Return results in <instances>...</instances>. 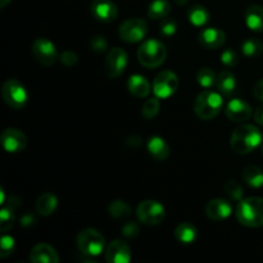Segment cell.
Wrapping results in <instances>:
<instances>
[{
  "label": "cell",
  "instance_id": "obj_1",
  "mask_svg": "<svg viewBox=\"0 0 263 263\" xmlns=\"http://www.w3.org/2000/svg\"><path fill=\"white\" fill-rule=\"evenodd\" d=\"M262 133L254 125H241L233 133L230 139L231 148L238 154L252 153L262 144Z\"/></svg>",
  "mask_w": 263,
  "mask_h": 263
},
{
  "label": "cell",
  "instance_id": "obj_2",
  "mask_svg": "<svg viewBox=\"0 0 263 263\" xmlns=\"http://www.w3.org/2000/svg\"><path fill=\"white\" fill-rule=\"evenodd\" d=\"M236 218L247 228L263 226V198L251 197L238 202Z\"/></svg>",
  "mask_w": 263,
  "mask_h": 263
},
{
  "label": "cell",
  "instance_id": "obj_3",
  "mask_svg": "<svg viewBox=\"0 0 263 263\" xmlns=\"http://www.w3.org/2000/svg\"><path fill=\"white\" fill-rule=\"evenodd\" d=\"M223 95L218 91L205 89L197 97L194 103V112L200 120H213L223 108Z\"/></svg>",
  "mask_w": 263,
  "mask_h": 263
},
{
  "label": "cell",
  "instance_id": "obj_4",
  "mask_svg": "<svg viewBox=\"0 0 263 263\" xmlns=\"http://www.w3.org/2000/svg\"><path fill=\"white\" fill-rule=\"evenodd\" d=\"M167 51L163 44L158 40H146L138 50L139 62L146 68H156L166 61Z\"/></svg>",
  "mask_w": 263,
  "mask_h": 263
},
{
  "label": "cell",
  "instance_id": "obj_5",
  "mask_svg": "<svg viewBox=\"0 0 263 263\" xmlns=\"http://www.w3.org/2000/svg\"><path fill=\"white\" fill-rule=\"evenodd\" d=\"M77 247L84 256L98 257L105 247L104 236L95 229H85L77 235Z\"/></svg>",
  "mask_w": 263,
  "mask_h": 263
},
{
  "label": "cell",
  "instance_id": "obj_6",
  "mask_svg": "<svg viewBox=\"0 0 263 263\" xmlns=\"http://www.w3.org/2000/svg\"><path fill=\"white\" fill-rule=\"evenodd\" d=\"M2 97L10 108L20 110L28 102V92L22 82L15 79L7 80L2 86Z\"/></svg>",
  "mask_w": 263,
  "mask_h": 263
},
{
  "label": "cell",
  "instance_id": "obj_7",
  "mask_svg": "<svg viewBox=\"0 0 263 263\" xmlns=\"http://www.w3.org/2000/svg\"><path fill=\"white\" fill-rule=\"evenodd\" d=\"M136 216H138L139 221L145 225H159L166 217V210L157 200H143L136 208Z\"/></svg>",
  "mask_w": 263,
  "mask_h": 263
},
{
  "label": "cell",
  "instance_id": "obj_8",
  "mask_svg": "<svg viewBox=\"0 0 263 263\" xmlns=\"http://www.w3.org/2000/svg\"><path fill=\"white\" fill-rule=\"evenodd\" d=\"M179 89V79L172 71H162L153 81V92L159 99H168Z\"/></svg>",
  "mask_w": 263,
  "mask_h": 263
},
{
  "label": "cell",
  "instance_id": "obj_9",
  "mask_svg": "<svg viewBox=\"0 0 263 263\" xmlns=\"http://www.w3.org/2000/svg\"><path fill=\"white\" fill-rule=\"evenodd\" d=\"M127 53L122 48L116 46V48L110 49L104 62L105 74L110 79H117L125 72L126 67H127Z\"/></svg>",
  "mask_w": 263,
  "mask_h": 263
},
{
  "label": "cell",
  "instance_id": "obj_10",
  "mask_svg": "<svg viewBox=\"0 0 263 263\" xmlns=\"http://www.w3.org/2000/svg\"><path fill=\"white\" fill-rule=\"evenodd\" d=\"M146 22L141 18H130L120 26L118 35L126 43H139L146 35Z\"/></svg>",
  "mask_w": 263,
  "mask_h": 263
},
{
  "label": "cell",
  "instance_id": "obj_11",
  "mask_svg": "<svg viewBox=\"0 0 263 263\" xmlns=\"http://www.w3.org/2000/svg\"><path fill=\"white\" fill-rule=\"evenodd\" d=\"M32 54L36 61L43 66H53L58 59L55 45L46 37H39L32 44Z\"/></svg>",
  "mask_w": 263,
  "mask_h": 263
},
{
  "label": "cell",
  "instance_id": "obj_12",
  "mask_svg": "<svg viewBox=\"0 0 263 263\" xmlns=\"http://www.w3.org/2000/svg\"><path fill=\"white\" fill-rule=\"evenodd\" d=\"M2 145L8 153H20L27 145V138L18 128H5L0 136Z\"/></svg>",
  "mask_w": 263,
  "mask_h": 263
},
{
  "label": "cell",
  "instance_id": "obj_13",
  "mask_svg": "<svg viewBox=\"0 0 263 263\" xmlns=\"http://www.w3.org/2000/svg\"><path fill=\"white\" fill-rule=\"evenodd\" d=\"M105 259L109 263H128L131 261V249L121 239L112 240L105 248Z\"/></svg>",
  "mask_w": 263,
  "mask_h": 263
},
{
  "label": "cell",
  "instance_id": "obj_14",
  "mask_svg": "<svg viewBox=\"0 0 263 263\" xmlns=\"http://www.w3.org/2000/svg\"><path fill=\"white\" fill-rule=\"evenodd\" d=\"M226 116L233 122H246L251 118L252 116V107L247 102L239 98H234V99L229 100L225 108Z\"/></svg>",
  "mask_w": 263,
  "mask_h": 263
},
{
  "label": "cell",
  "instance_id": "obj_15",
  "mask_svg": "<svg viewBox=\"0 0 263 263\" xmlns=\"http://www.w3.org/2000/svg\"><path fill=\"white\" fill-rule=\"evenodd\" d=\"M91 14L100 22H113L118 15V8L112 0H94L91 3Z\"/></svg>",
  "mask_w": 263,
  "mask_h": 263
},
{
  "label": "cell",
  "instance_id": "obj_16",
  "mask_svg": "<svg viewBox=\"0 0 263 263\" xmlns=\"http://www.w3.org/2000/svg\"><path fill=\"white\" fill-rule=\"evenodd\" d=\"M233 213V207H231L230 202L222 198H215L211 199L205 205V215L210 220L220 222V221L229 218Z\"/></svg>",
  "mask_w": 263,
  "mask_h": 263
},
{
  "label": "cell",
  "instance_id": "obj_17",
  "mask_svg": "<svg viewBox=\"0 0 263 263\" xmlns=\"http://www.w3.org/2000/svg\"><path fill=\"white\" fill-rule=\"evenodd\" d=\"M226 41V33L223 32L220 28L210 27L203 30L202 32L198 36V43L205 49H210V50H213V49H218L225 44Z\"/></svg>",
  "mask_w": 263,
  "mask_h": 263
},
{
  "label": "cell",
  "instance_id": "obj_18",
  "mask_svg": "<svg viewBox=\"0 0 263 263\" xmlns=\"http://www.w3.org/2000/svg\"><path fill=\"white\" fill-rule=\"evenodd\" d=\"M30 261L33 263H58L59 256L53 247L40 243L31 249Z\"/></svg>",
  "mask_w": 263,
  "mask_h": 263
},
{
  "label": "cell",
  "instance_id": "obj_19",
  "mask_svg": "<svg viewBox=\"0 0 263 263\" xmlns=\"http://www.w3.org/2000/svg\"><path fill=\"white\" fill-rule=\"evenodd\" d=\"M146 148H148V152L151 153V156L159 162L166 161L170 157L168 144L161 136H152L148 140Z\"/></svg>",
  "mask_w": 263,
  "mask_h": 263
},
{
  "label": "cell",
  "instance_id": "obj_20",
  "mask_svg": "<svg viewBox=\"0 0 263 263\" xmlns=\"http://www.w3.org/2000/svg\"><path fill=\"white\" fill-rule=\"evenodd\" d=\"M215 87L223 97H230L236 89V77L230 71H222L217 74Z\"/></svg>",
  "mask_w": 263,
  "mask_h": 263
},
{
  "label": "cell",
  "instance_id": "obj_21",
  "mask_svg": "<svg viewBox=\"0 0 263 263\" xmlns=\"http://www.w3.org/2000/svg\"><path fill=\"white\" fill-rule=\"evenodd\" d=\"M128 91L136 98H146L151 92V85L148 80L141 74H133L127 81Z\"/></svg>",
  "mask_w": 263,
  "mask_h": 263
},
{
  "label": "cell",
  "instance_id": "obj_22",
  "mask_svg": "<svg viewBox=\"0 0 263 263\" xmlns=\"http://www.w3.org/2000/svg\"><path fill=\"white\" fill-rule=\"evenodd\" d=\"M57 207H58V199L51 193H44L36 200V212L44 217L53 215Z\"/></svg>",
  "mask_w": 263,
  "mask_h": 263
},
{
  "label": "cell",
  "instance_id": "obj_23",
  "mask_svg": "<svg viewBox=\"0 0 263 263\" xmlns=\"http://www.w3.org/2000/svg\"><path fill=\"white\" fill-rule=\"evenodd\" d=\"M175 238L181 244H193L198 238V229L192 222H181L175 229Z\"/></svg>",
  "mask_w": 263,
  "mask_h": 263
},
{
  "label": "cell",
  "instance_id": "obj_24",
  "mask_svg": "<svg viewBox=\"0 0 263 263\" xmlns=\"http://www.w3.org/2000/svg\"><path fill=\"white\" fill-rule=\"evenodd\" d=\"M246 25L256 32L263 31V8L261 5H251L246 12Z\"/></svg>",
  "mask_w": 263,
  "mask_h": 263
},
{
  "label": "cell",
  "instance_id": "obj_25",
  "mask_svg": "<svg viewBox=\"0 0 263 263\" xmlns=\"http://www.w3.org/2000/svg\"><path fill=\"white\" fill-rule=\"evenodd\" d=\"M187 18H189L190 23L195 27H203L210 22V12L203 5L197 4L193 5L187 10Z\"/></svg>",
  "mask_w": 263,
  "mask_h": 263
},
{
  "label": "cell",
  "instance_id": "obj_26",
  "mask_svg": "<svg viewBox=\"0 0 263 263\" xmlns=\"http://www.w3.org/2000/svg\"><path fill=\"white\" fill-rule=\"evenodd\" d=\"M243 180L251 187L258 189L263 186V171L261 167L249 164L243 171Z\"/></svg>",
  "mask_w": 263,
  "mask_h": 263
},
{
  "label": "cell",
  "instance_id": "obj_27",
  "mask_svg": "<svg viewBox=\"0 0 263 263\" xmlns=\"http://www.w3.org/2000/svg\"><path fill=\"white\" fill-rule=\"evenodd\" d=\"M171 12L168 0H153L148 8V17L152 20H164Z\"/></svg>",
  "mask_w": 263,
  "mask_h": 263
},
{
  "label": "cell",
  "instance_id": "obj_28",
  "mask_svg": "<svg viewBox=\"0 0 263 263\" xmlns=\"http://www.w3.org/2000/svg\"><path fill=\"white\" fill-rule=\"evenodd\" d=\"M241 51L248 58H258L263 53V43L258 39H247L241 44Z\"/></svg>",
  "mask_w": 263,
  "mask_h": 263
},
{
  "label": "cell",
  "instance_id": "obj_29",
  "mask_svg": "<svg viewBox=\"0 0 263 263\" xmlns=\"http://www.w3.org/2000/svg\"><path fill=\"white\" fill-rule=\"evenodd\" d=\"M216 79H217L216 73L212 69L208 68V67H203V68H200L197 72L198 84L202 87H204V89H212V87H215Z\"/></svg>",
  "mask_w": 263,
  "mask_h": 263
},
{
  "label": "cell",
  "instance_id": "obj_30",
  "mask_svg": "<svg viewBox=\"0 0 263 263\" xmlns=\"http://www.w3.org/2000/svg\"><path fill=\"white\" fill-rule=\"evenodd\" d=\"M109 215L112 217L117 218V220H122V218L128 217L131 215V208L128 207L127 203L122 202V200H115L110 203L109 205Z\"/></svg>",
  "mask_w": 263,
  "mask_h": 263
},
{
  "label": "cell",
  "instance_id": "obj_31",
  "mask_svg": "<svg viewBox=\"0 0 263 263\" xmlns=\"http://www.w3.org/2000/svg\"><path fill=\"white\" fill-rule=\"evenodd\" d=\"M161 109V103H159V98H152L144 103L143 108H141V115L146 118V120H152L156 117Z\"/></svg>",
  "mask_w": 263,
  "mask_h": 263
},
{
  "label": "cell",
  "instance_id": "obj_32",
  "mask_svg": "<svg viewBox=\"0 0 263 263\" xmlns=\"http://www.w3.org/2000/svg\"><path fill=\"white\" fill-rule=\"evenodd\" d=\"M14 210L9 207H4L2 211H0V230L3 233L8 231L9 229H12V226L14 225V221H15V216Z\"/></svg>",
  "mask_w": 263,
  "mask_h": 263
},
{
  "label": "cell",
  "instance_id": "obj_33",
  "mask_svg": "<svg viewBox=\"0 0 263 263\" xmlns=\"http://www.w3.org/2000/svg\"><path fill=\"white\" fill-rule=\"evenodd\" d=\"M225 193L229 195L231 200H235V202H240L243 199L244 190L241 187V185L239 182H236L235 180H230L225 184Z\"/></svg>",
  "mask_w": 263,
  "mask_h": 263
},
{
  "label": "cell",
  "instance_id": "obj_34",
  "mask_svg": "<svg viewBox=\"0 0 263 263\" xmlns=\"http://www.w3.org/2000/svg\"><path fill=\"white\" fill-rule=\"evenodd\" d=\"M15 241L12 236L3 235L0 240V258H7L14 252Z\"/></svg>",
  "mask_w": 263,
  "mask_h": 263
},
{
  "label": "cell",
  "instance_id": "obj_35",
  "mask_svg": "<svg viewBox=\"0 0 263 263\" xmlns=\"http://www.w3.org/2000/svg\"><path fill=\"white\" fill-rule=\"evenodd\" d=\"M162 36H166V37H171L176 33L177 31V22L172 18H164L163 22L161 23V27H159Z\"/></svg>",
  "mask_w": 263,
  "mask_h": 263
},
{
  "label": "cell",
  "instance_id": "obj_36",
  "mask_svg": "<svg viewBox=\"0 0 263 263\" xmlns=\"http://www.w3.org/2000/svg\"><path fill=\"white\" fill-rule=\"evenodd\" d=\"M221 62H222L223 66L226 67H235L239 63V57L236 54L235 50L233 49H226L221 54Z\"/></svg>",
  "mask_w": 263,
  "mask_h": 263
},
{
  "label": "cell",
  "instance_id": "obj_37",
  "mask_svg": "<svg viewBox=\"0 0 263 263\" xmlns=\"http://www.w3.org/2000/svg\"><path fill=\"white\" fill-rule=\"evenodd\" d=\"M90 46L94 51L97 53H103V51L107 50L108 48V41L105 40L104 36H94V37L90 40Z\"/></svg>",
  "mask_w": 263,
  "mask_h": 263
},
{
  "label": "cell",
  "instance_id": "obj_38",
  "mask_svg": "<svg viewBox=\"0 0 263 263\" xmlns=\"http://www.w3.org/2000/svg\"><path fill=\"white\" fill-rule=\"evenodd\" d=\"M140 233V229L135 222H126L122 228V234L128 239L136 238Z\"/></svg>",
  "mask_w": 263,
  "mask_h": 263
},
{
  "label": "cell",
  "instance_id": "obj_39",
  "mask_svg": "<svg viewBox=\"0 0 263 263\" xmlns=\"http://www.w3.org/2000/svg\"><path fill=\"white\" fill-rule=\"evenodd\" d=\"M77 61H79V57H77V54L74 53V51L67 50L62 53L61 62L64 64V66L72 67L77 63Z\"/></svg>",
  "mask_w": 263,
  "mask_h": 263
},
{
  "label": "cell",
  "instance_id": "obj_40",
  "mask_svg": "<svg viewBox=\"0 0 263 263\" xmlns=\"http://www.w3.org/2000/svg\"><path fill=\"white\" fill-rule=\"evenodd\" d=\"M253 94L257 99L263 102V80H261V81H258L256 85H254Z\"/></svg>",
  "mask_w": 263,
  "mask_h": 263
},
{
  "label": "cell",
  "instance_id": "obj_41",
  "mask_svg": "<svg viewBox=\"0 0 263 263\" xmlns=\"http://www.w3.org/2000/svg\"><path fill=\"white\" fill-rule=\"evenodd\" d=\"M35 217H33L32 215H30V213H26V215L22 216V218H21V225L22 226H31L35 223Z\"/></svg>",
  "mask_w": 263,
  "mask_h": 263
},
{
  "label": "cell",
  "instance_id": "obj_42",
  "mask_svg": "<svg viewBox=\"0 0 263 263\" xmlns=\"http://www.w3.org/2000/svg\"><path fill=\"white\" fill-rule=\"evenodd\" d=\"M253 116H254V121H256L258 125L263 126V104L259 105V107L257 108Z\"/></svg>",
  "mask_w": 263,
  "mask_h": 263
},
{
  "label": "cell",
  "instance_id": "obj_43",
  "mask_svg": "<svg viewBox=\"0 0 263 263\" xmlns=\"http://www.w3.org/2000/svg\"><path fill=\"white\" fill-rule=\"evenodd\" d=\"M21 205V199H18L17 197H10L9 198V205L8 207L12 208V210H15Z\"/></svg>",
  "mask_w": 263,
  "mask_h": 263
},
{
  "label": "cell",
  "instance_id": "obj_44",
  "mask_svg": "<svg viewBox=\"0 0 263 263\" xmlns=\"http://www.w3.org/2000/svg\"><path fill=\"white\" fill-rule=\"evenodd\" d=\"M10 2H12V0H0V8H2V9H3V8L7 7V5L9 4Z\"/></svg>",
  "mask_w": 263,
  "mask_h": 263
},
{
  "label": "cell",
  "instance_id": "obj_45",
  "mask_svg": "<svg viewBox=\"0 0 263 263\" xmlns=\"http://www.w3.org/2000/svg\"><path fill=\"white\" fill-rule=\"evenodd\" d=\"M0 195H2V199H0V204H4L5 203V194H4V190L0 189Z\"/></svg>",
  "mask_w": 263,
  "mask_h": 263
},
{
  "label": "cell",
  "instance_id": "obj_46",
  "mask_svg": "<svg viewBox=\"0 0 263 263\" xmlns=\"http://www.w3.org/2000/svg\"><path fill=\"white\" fill-rule=\"evenodd\" d=\"M176 3L179 5H185L187 3V0H176Z\"/></svg>",
  "mask_w": 263,
  "mask_h": 263
},
{
  "label": "cell",
  "instance_id": "obj_47",
  "mask_svg": "<svg viewBox=\"0 0 263 263\" xmlns=\"http://www.w3.org/2000/svg\"><path fill=\"white\" fill-rule=\"evenodd\" d=\"M262 152H263V145H262Z\"/></svg>",
  "mask_w": 263,
  "mask_h": 263
}]
</instances>
